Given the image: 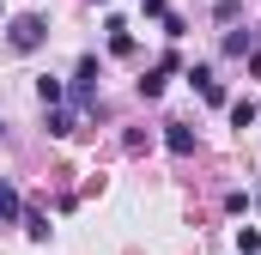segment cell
Here are the masks:
<instances>
[{
  "instance_id": "cell-1",
  "label": "cell",
  "mask_w": 261,
  "mask_h": 255,
  "mask_svg": "<svg viewBox=\"0 0 261 255\" xmlns=\"http://www.w3.org/2000/svg\"><path fill=\"white\" fill-rule=\"evenodd\" d=\"M6 43H12L18 55H37V49L49 43V18H43V12H18L12 31H6Z\"/></svg>"
},
{
  "instance_id": "cell-2",
  "label": "cell",
  "mask_w": 261,
  "mask_h": 255,
  "mask_svg": "<svg viewBox=\"0 0 261 255\" xmlns=\"http://www.w3.org/2000/svg\"><path fill=\"white\" fill-rule=\"evenodd\" d=\"M164 146H170L176 158H189V152H195V128H189V122H170V134H164Z\"/></svg>"
},
{
  "instance_id": "cell-3",
  "label": "cell",
  "mask_w": 261,
  "mask_h": 255,
  "mask_svg": "<svg viewBox=\"0 0 261 255\" xmlns=\"http://www.w3.org/2000/svg\"><path fill=\"white\" fill-rule=\"evenodd\" d=\"M189 79H195V85H200V97H206V104H225V85L213 79V67H195Z\"/></svg>"
},
{
  "instance_id": "cell-4",
  "label": "cell",
  "mask_w": 261,
  "mask_h": 255,
  "mask_svg": "<svg viewBox=\"0 0 261 255\" xmlns=\"http://www.w3.org/2000/svg\"><path fill=\"white\" fill-rule=\"evenodd\" d=\"M18 225L31 231V243H49V219L43 213H18Z\"/></svg>"
},
{
  "instance_id": "cell-5",
  "label": "cell",
  "mask_w": 261,
  "mask_h": 255,
  "mask_svg": "<svg viewBox=\"0 0 261 255\" xmlns=\"http://www.w3.org/2000/svg\"><path fill=\"white\" fill-rule=\"evenodd\" d=\"M164 79H170V73H164V67H152V73L140 79V97H164Z\"/></svg>"
},
{
  "instance_id": "cell-6",
  "label": "cell",
  "mask_w": 261,
  "mask_h": 255,
  "mask_svg": "<svg viewBox=\"0 0 261 255\" xmlns=\"http://www.w3.org/2000/svg\"><path fill=\"white\" fill-rule=\"evenodd\" d=\"M37 97H43V104L55 110V104H61V97H67V85H61V79H37Z\"/></svg>"
},
{
  "instance_id": "cell-7",
  "label": "cell",
  "mask_w": 261,
  "mask_h": 255,
  "mask_svg": "<svg viewBox=\"0 0 261 255\" xmlns=\"http://www.w3.org/2000/svg\"><path fill=\"white\" fill-rule=\"evenodd\" d=\"M0 213H6V219H18V213H24V207H18V189H12L6 176H0Z\"/></svg>"
},
{
  "instance_id": "cell-8",
  "label": "cell",
  "mask_w": 261,
  "mask_h": 255,
  "mask_svg": "<svg viewBox=\"0 0 261 255\" xmlns=\"http://www.w3.org/2000/svg\"><path fill=\"white\" fill-rule=\"evenodd\" d=\"M49 134H73V110H49Z\"/></svg>"
},
{
  "instance_id": "cell-9",
  "label": "cell",
  "mask_w": 261,
  "mask_h": 255,
  "mask_svg": "<svg viewBox=\"0 0 261 255\" xmlns=\"http://www.w3.org/2000/svg\"><path fill=\"white\" fill-rule=\"evenodd\" d=\"M225 55H249V31H231L225 37Z\"/></svg>"
},
{
  "instance_id": "cell-10",
  "label": "cell",
  "mask_w": 261,
  "mask_h": 255,
  "mask_svg": "<svg viewBox=\"0 0 261 255\" xmlns=\"http://www.w3.org/2000/svg\"><path fill=\"white\" fill-rule=\"evenodd\" d=\"M237 249H243V255H261V231H237Z\"/></svg>"
}]
</instances>
